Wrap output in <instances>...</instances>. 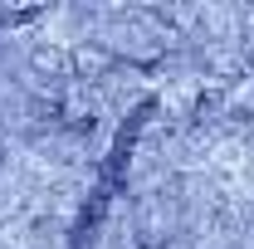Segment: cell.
Wrapping results in <instances>:
<instances>
[{"instance_id": "cell-1", "label": "cell", "mask_w": 254, "mask_h": 249, "mask_svg": "<svg viewBox=\"0 0 254 249\" xmlns=\"http://www.w3.org/2000/svg\"><path fill=\"white\" fill-rule=\"evenodd\" d=\"M54 113H59V123H68V127H93V103H88L83 88H64V93L54 98Z\"/></svg>"}]
</instances>
